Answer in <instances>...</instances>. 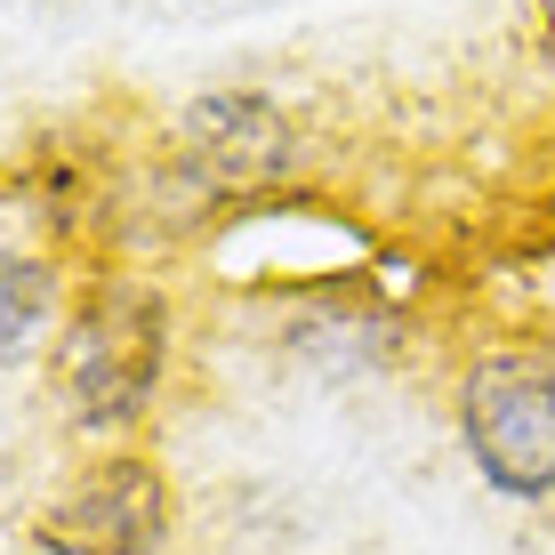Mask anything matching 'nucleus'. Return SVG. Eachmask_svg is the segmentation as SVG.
Here are the masks:
<instances>
[{"instance_id": "20e7f679", "label": "nucleus", "mask_w": 555, "mask_h": 555, "mask_svg": "<svg viewBox=\"0 0 555 555\" xmlns=\"http://www.w3.org/2000/svg\"><path fill=\"white\" fill-rule=\"evenodd\" d=\"M298 162V129L266 89H202L178 113V178L194 194H258Z\"/></svg>"}, {"instance_id": "39448f33", "label": "nucleus", "mask_w": 555, "mask_h": 555, "mask_svg": "<svg viewBox=\"0 0 555 555\" xmlns=\"http://www.w3.org/2000/svg\"><path fill=\"white\" fill-rule=\"evenodd\" d=\"M65 274L41 250H9L0 242V371L9 362H33L41 347H56L65 331Z\"/></svg>"}, {"instance_id": "7ed1b4c3", "label": "nucleus", "mask_w": 555, "mask_h": 555, "mask_svg": "<svg viewBox=\"0 0 555 555\" xmlns=\"http://www.w3.org/2000/svg\"><path fill=\"white\" fill-rule=\"evenodd\" d=\"M178 491L145 451H98L33 507V555H169Z\"/></svg>"}, {"instance_id": "f257e3e1", "label": "nucleus", "mask_w": 555, "mask_h": 555, "mask_svg": "<svg viewBox=\"0 0 555 555\" xmlns=\"http://www.w3.org/2000/svg\"><path fill=\"white\" fill-rule=\"evenodd\" d=\"M169 354H178V314L169 298L138 274H98L65 306V331L49 347L56 403L81 435H129L169 387Z\"/></svg>"}, {"instance_id": "f03ea898", "label": "nucleus", "mask_w": 555, "mask_h": 555, "mask_svg": "<svg viewBox=\"0 0 555 555\" xmlns=\"http://www.w3.org/2000/svg\"><path fill=\"white\" fill-rule=\"evenodd\" d=\"M459 443L500 500H555V338H500L459 371Z\"/></svg>"}]
</instances>
